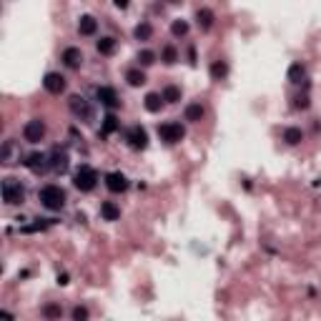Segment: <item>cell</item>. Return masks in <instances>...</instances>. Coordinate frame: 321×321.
Returning a JSON list of instances; mask_svg holds the SVG:
<instances>
[{
  "instance_id": "30",
  "label": "cell",
  "mask_w": 321,
  "mask_h": 321,
  "mask_svg": "<svg viewBox=\"0 0 321 321\" xmlns=\"http://www.w3.org/2000/svg\"><path fill=\"white\" fill-rule=\"evenodd\" d=\"M176 60H178V53H176V48H174V45H166V48H163V63L174 65Z\"/></svg>"
},
{
  "instance_id": "6",
  "label": "cell",
  "mask_w": 321,
  "mask_h": 321,
  "mask_svg": "<svg viewBox=\"0 0 321 321\" xmlns=\"http://www.w3.org/2000/svg\"><path fill=\"white\" fill-rule=\"evenodd\" d=\"M128 146L133 148V151H143V148L148 146V133L141 126H133V128L128 131Z\"/></svg>"
},
{
  "instance_id": "4",
  "label": "cell",
  "mask_w": 321,
  "mask_h": 321,
  "mask_svg": "<svg viewBox=\"0 0 321 321\" xmlns=\"http://www.w3.org/2000/svg\"><path fill=\"white\" fill-rule=\"evenodd\" d=\"M158 136H161L166 143H178V141L186 136V131H183L181 123H161V126H158Z\"/></svg>"
},
{
  "instance_id": "19",
  "label": "cell",
  "mask_w": 321,
  "mask_h": 321,
  "mask_svg": "<svg viewBox=\"0 0 321 321\" xmlns=\"http://www.w3.org/2000/svg\"><path fill=\"white\" fill-rule=\"evenodd\" d=\"M226 73H229V65H226L224 60H213V63H211V78H213V81H221Z\"/></svg>"
},
{
  "instance_id": "36",
  "label": "cell",
  "mask_w": 321,
  "mask_h": 321,
  "mask_svg": "<svg viewBox=\"0 0 321 321\" xmlns=\"http://www.w3.org/2000/svg\"><path fill=\"white\" fill-rule=\"evenodd\" d=\"M116 8H118V10H126V8H128V3H126V0H116Z\"/></svg>"
},
{
  "instance_id": "33",
  "label": "cell",
  "mask_w": 321,
  "mask_h": 321,
  "mask_svg": "<svg viewBox=\"0 0 321 321\" xmlns=\"http://www.w3.org/2000/svg\"><path fill=\"white\" fill-rule=\"evenodd\" d=\"M293 106L304 111V108H309V98H306V95H296V98H293Z\"/></svg>"
},
{
  "instance_id": "27",
  "label": "cell",
  "mask_w": 321,
  "mask_h": 321,
  "mask_svg": "<svg viewBox=\"0 0 321 321\" xmlns=\"http://www.w3.org/2000/svg\"><path fill=\"white\" fill-rule=\"evenodd\" d=\"M13 153H15V143H13V141H5V143H3V151H0L3 161H5V163H13Z\"/></svg>"
},
{
  "instance_id": "11",
  "label": "cell",
  "mask_w": 321,
  "mask_h": 321,
  "mask_svg": "<svg viewBox=\"0 0 321 321\" xmlns=\"http://www.w3.org/2000/svg\"><path fill=\"white\" fill-rule=\"evenodd\" d=\"M106 186H108V191H113V193H123V191L128 188V178L123 174H108L106 176Z\"/></svg>"
},
{
  "instance_id": "21",
  "label": "cell",
  "mask_w": 321,
  "mask_h": 321,
  "mask_svg": "<svg viewBox=\"0 0 321 321\" xmlns=\"http://www.w3.org/2000/svg\"><path fill=\"white\" fill-rule=\"evenodd\" d=\"M113 51H116V38H101V40H98V53L111 56Z\"/></svg>"
},
{
  "instance_id": "20",
  "label": "cell",
  "mask_w": 321,
  "mask_h": 321,
  "mask_svg": "<svg viewBox=\"0 0 321 321\" xmlns=\"http://www.w3.org/2000/svg\"><path fill=\"white\" fill-rule=\"evenodd\" d=\"M301 138H304L301 128H286V131H284V141H286L289 146H296V143H301Z\"/></svg>"
},
{
  "instance_id": "23",
  "label": "cell",
  "mask_w": 321,
  "mask_h": 321,
  "mask_svg": "<svg viewBox=\"0 0 321 321\" xmlns=\"http://www.w3.org/2000/svg\"><path fill=\"white\" fill-rule=\"evenodd\" d=\"M113 131H118V118L113 116V113H108V116L103 118V131H101V133H103V136H111Z\"/></svg>"
},
{
  "instance_id": "5",
  "label": "cell",
  "mask_w": 321,
  "mask_h": 321,
  "mask_svg": "<svg viewBox=\"0 0 321 321\" xmlns=\"http://www.w3.org/2000/svg\"><path fill=\"white\" fill-rule=\"evenodd\" d=\"M23 136H26L28 143H38V141H43V136H45V123H43L40 118L28 120L26 128H23Z\"/></svg>"
},
{
  "instance_id": "2",
  "label": "cell",
  "mask_w": 321,
  "mask_h": 321,
  "mask_svg": "<svg viewBox=\"0 0 321 321\" xmlns=\"http://www.w3.org/2000/svg\"><path fill=\"white\" fill-rule=\"evenodd\" d=\"M3 201L10 206L23 204V201H26V188H23V183L15 181V178H5V181H3Z\"/></svg>"
},
{
  "instance_id": "25",
  "label": "cell",
  "mask_w": 321,
  "mask_h": 321,
  "mask_svg": "<svg viewBox=\"0 0 321 321\" xmlns=\"http://www.w3.org/2000/svg\"><path fill=\"white\" fill-rule=\"evenodd\" d=\"M133 35H136L138 40H148V38L153 35V28H151V23H141V26H136Z\"/></svg>"
},
{
  "instance_id": "17",
  "label": "cell",
  "mask_w": 321,
  "mask_h": 321,
  "mask_svg": "<svg viewBox=\"0 0 321 321\" xmlns=\"http://www.w3.org/2000/svg\"><path fill=\"white\" fill-rule=\"evenodd\" d=\"M196 20H199V26L204 30H208L213 26V13H211L208 8H199V10H196Z\"/></svg>"
},
{
  "instance_id": "3",
  "label": "cell",
  "mask_w": 321,
  "mask_h": 321,
  "mask_svg": "<svg viewBox=\"0 0 321 321\" xmlns=\"http://www.w3.org/2000/svg\"><path fill=\"white\" fill-rule=\"evenodd\" d=\"M73 183H76L78 191H93L95 183H98V174H95V168H90V166H81V168L76 171V176H73Z\"/></svg>"
},
{
  "instance_id": "28",
  "label": "cell",
  "mask_w": 321,
  "mask_h": 321,
  "mask_svg": "<svg viewBox=\"0 0 321 321\" xmlns=\"http://www.w3.org/2000/svg\"><path fill=\"white\" fill-rule=\"evenodd\" d=\"M171 33H174L176 38L186 35V33H188V23H186V20H174V23H171Z\"/></svg>"
},
{
  "instance_id": "10",
  "label": "cell",
  "mask_w": 321,
  "mask_h": 321,
  "mask_svg": "<svg viewBox=\"0 0 321 321\" xmlns=\"http://www.w3.org/2000/svg\"><path fill=\"white\" fill-rule=\"evenodd\" d=\"M68 153L65 151H60V148H56L53 153H51V168L56 171V174H65L68 171Z\"/></svg>"
},
{
  "instance_id": "7",
  "label": "cell",
  "mask_w": 321,
  "mask_h": 321,
  "mask_svg": "<svg viewBox=\"0 0 321 321\" xmlns=\"http://www.w3.org/2000/svg\"><path fill=\"white\" fill-rule=\"evenodd\" d=\"M70 111L78 118H83V120L93 118V111H90V106H88V101L83 95H70Z\"/></svg>"
},
{
  "instance_id": "37",
  "label": "cell",
  "mask_w": 321,
  "mask_h": 321,
  "mask_svg": "<svg viewBox=\"0 0 321 321\" xmlns=\"http://www.w3.org/2000/svg\"><path fill=\"white\" fill-rule=\"evenodd\" d=\"M0 319H3V321H13V314H8V311H0Z\"/></svg>"
},
{
  "instance_id": "24",
  "label": "cell",
  "mask_w": 321,
  "mask_h": 321,
  "mask_svg": "<svg viewBox=\"0 0 321 321\" xmlns=\"http://www.w3.org/2000/svg\"><path fill=\"white\" fill-rule=\"evenodd\" d=\"M163 101H166V103H178V101H181V90L176 86H166L163 88Z\"/></svg>"
},
{
  "instance_id": "34",
  "label": "cell",
  "mask_w": 321,
  "mask_h": 321,
  "mask_svg": "<svg viewBox=\"0 0 321 321\" xmlns=\"http://www.w3.org/2000/svg\"><path fill=\"white\" fill-rule=\"evenodd\" d=\"M188 60H191V65H196V51L193 48H188Z\"/></svg>"
},
{
  "instance_id": "31",
  "label": "cell",
  "mask_w": 321,
  "mask_h": 321,
  "mask_svg": "<svg viewBox=\"0 0 321 321\" xmlns=\"http://www.w3.org/2000/svg\"><path fill=\"white\" fill-rule=\"evenodd\" d=\"M138 60H141V65H151V63L156 60V53H153V51H141V53H138Z\"/></svg>"
},
{
  "instance_id": "12",
  "label": "cell",
  "mask_w": 321,
  "mask_h": 321,
  "mask_svg": "<svg viewBox=\"0 0 321 321\" xmlns=\"http://www.w3.org/2000/svg\"><path fill=\"white\" fill-rule=\"evenodd\" d=\"M63 63H65L70 70L81 68V63H83V53H81V48H65V51H63Z\"/></svg>"
},
{
  "instance_id": "14",
  "label": "cell",
  "mask_w": 321,
  "mask_h": 321,
  "mask_svg": "<svg viewBox=\"0 0 321 321\" xmlns=\"http://www.w3.org/2000/svg\"><path fill=\"white\" fill-rule=\"evenodd\" d=\"M101 216H103L106 221H118V218H120V208H118L113 201H103V204H101Z\"/></svg>"
},
{
  "instance_id": "16",
  "label": "cell",
  "mask_w": 321,
  "mask_h": 321,
  "mask_svg": "<svg viewBox=\"0 0 321 321\" xmlns=\"http://www.w3.org/2000/svg\"><path fill=\"white\" fill-rule=\"evenodd\" d=\"M143 103H146V111L158 113V111H161V106H163V95H161V93H148Z\"/></svg>"
},
{
  "instance_id": "9",
  "label": "cell",
  "mask_w": 321,
  "mask_h": 321,
  "mask_svg": "<svg viewBox=\"0 0 321 321\" xmlns=\"http://www.w3.org/2000/svg\"><path fill=\"white\" fill-rule=\"evenodd\" d=\"M23 163L28 166L33 174H43V171H45V166H48V156H45V153H30Z\"/></svg>"
},
{
  "instance_id": "18",
  "label": "cell",
  "mask_w": 321,
  "mask_h": 321,
  "mask_svg": "<svg viewBox=\"0 0 321 321\" xmlns=\"http://www.w3.org/2000/svg\"><path fill=\"white\" fill-rule=\"evenodd\" d=\"M126 81H128V86L138 88L146 83V76H143V70H138V68H131L128 73H126Z\"/></svg>"
},
{
  "instance_id": "8",
  "label": "cell",
  "mask_w": 321,
  "mask_h": 321,
  "mask_svg": "<svg viewBox=\"0 0 321 321\" xmlns=\"http://www.w3.org/2000/svg\"><path fill=\"white\" fill-rule=\"evenodd\" d=\"M43 86L48 93H53V95H60L63 90H65V78L60 76V73H48L45 76V81H43Z\"/></svg>"
},
{
  "instance_id": "15",
  "label": "cell",
  "mask_w": 321,
  "mask_h": 321,
  "mask_svg": "<svg viewBox=\"0 0 321 321\" xmlns=\"http://www.w3.org/2000/svg\"><path fill=\"white\" fill-rule=\"evenodd\" d=\"M95 28H98V23H95V18H93V15H81V23H78L81 35H93Z\"/></svg>"
},
{
  "instance_id": "22",
  "label": "cell",
  "mask_w": 321,
  "mask_h": 321,
  "mask_svg": "<svg viewBox=\"0 0 321 321\" xmlns=\"http://www.w3.org/2000/svg\"><path fill=\"white\" fill-rule=\"evenodd\" d=\"M201 116H204V106L201 103L186 106V120H201Z\"/></svg>"
},
{
  "instance_id": "32",
  "label": "cell",
  "mask_w": 321,
  "mask_h": 321,
  "mask_svg": "<svg viewBox=\"0 0 321 321\" xmlns=\"http://www.w3.org/2000/svg\"><path fill=\"white\" fill-rule=\"evenodd\" d=\"M73 321H88V309L86 306H76V309H73Z\"/></svg>"
},
{
  "instance_id": "1",
  "label": "cell",
  "mask_w": 321,
  "mask_h": 321,
  "mask_svg": "<svg viewBox=\"0 0 321 321\" xmlns=\"http://www.w3.org/2000/svg\"><path fill=\"white\" fill-rule=\"evenodd\" d=\"M40 204L45 206L48 211H60L65 206V191L60 186H45L40 191Z\"/></svg>"
},
{
  "instance_id": "26",
  "label": "cell",
  "mask_w": 321,
  "mask_h": 321,
  "mask_svg": "<svg viewBox=\"0 0 321 321\" xmlns=\"http://www.w3.org/2000/svg\"><path fill=\"white\" fill-rule=\"evenodd\" d=\"M304 73H306L304 65H301V63H293L291 68H289V81H291V83H299V81L304 78Z\"/></svg>"
},
{
  "instance_id": "35",
  "label": "cell",
  "mask_w": 321,
  "mask_h": 321,
  "mask_svg": "<svg viewBox=\"0 0 321 321\" xmlns=\"http://www.w3.org/2000/svg\"><path fill=\"white\" fill-rule=\"evenodd\" d=\"M58 284H60V286H65V284H68V274H58Z\"/></svg>"
},
{
  "instance_id": "29",
  "label": "cell",
  "mask_w": 321,
  "mask_h": 321,
  "mask_svg": "<svg viewBox=\"0 0 321 321\" xmlns=\"http://www.w3.org/2000/svg\"><path fill=\"white\" fill-rule=\"evenodd\" d=\"M43 314H45L48 319H60L63 311H60V306H56V304H45V306H43Z\"/></svg>"
},
{
  "instance_id": "13",
  "label": "cell",
  "mask_w": 321,
  "mask_h": 321,
  "mask_svg": "<svg viewBox=\"0 0 321 321\" xmlns=\"http://www.w3.org/2000/svg\"><path fill=\"white\" fill-rule=\"evenodd\" d=\"M95 95H98V101H101L106 108H116L118 103H120V101H118V95H116V90H113V88H108V86L98 88V93H95Z\"/></svg>"
}]
</instances>
